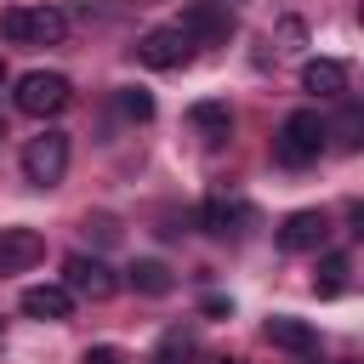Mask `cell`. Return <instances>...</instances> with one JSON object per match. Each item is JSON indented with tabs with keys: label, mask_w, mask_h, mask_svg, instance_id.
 <instances>
[{
	"label": "cell",
	"mask_w": 364,
	"mask_h": 364,
	"mask_svg": "<svg viewBox=\"0 0 364 364\" xmlns=\"http://www.w3.org/2000/svg\"><path fill=\"white\" fill-rule=\"evenodd\" d=\"M40 256H46V239H40L34 228H0V279L28 273Z\"/></svg>",
	"instance_id": "cell-8"
},
{
	"label": "cell",
	"mask_w": 364,
	"mask_h": 364,
	"mask_svg": "<svg viewBox=\"0 0 364 364\" xmlns=\"http://www.w3.org/2000/svg\"><path fill=\"white\" fill-rule=\"evenodd\" d=\"M250 210L245 205H233V199H210L205 210H199V222L210 228V233H239V222H245Z\"/></svg>",
	"instance_id": "cell-15"
},
{
	"label": "cell",
	"mask_w": 364,
	"mask_h": 364,
	"mask_svg": "<svg viewBox=\"0 0 364 364\" xmlns=\"http://www.w3.org/2000/svg\"><path fill=\"white\" fill-rule=\"evenodd\" d=\"M63 171H68V136H63V131L28 136V148H23V176H28L34 188H51V182H63Z\"/></svg>",
	"instance_id": "cell-4"
},
{
	"label": "cell",
	"mask_w": 364,
	"mask_h": 364,
	"mask_svg": "<svg viewBox=\"0 0 364 364\" xmlns=\"http://www.w3.org/2000/svg\"><path fill=\"white\" fill-rule=\"evenodd\" d=\"M131 284H136L142 296H165L176 279H171V267H165V262H131Z\"/></svg>",
	"instance_id": "cell-16"
},
{
	"label": "cell",
	"mask_w": 364,
	"mask_h": 364,
	"mask_svg": "<svg viewBox=\"0 0 364 364\" xmlns=\"http://www.w3.org/2000/svg\"><path fill=\"white\" fill-rule=\"evenodd\" d=\"M0 136H6V119H0Z\"/></svg>",
	"instance_id": "cell-23"
},
{
	"label": "cell",
	"mask_w": 364,
	"mask_h": 364,
	"mask_svg": "<svg viewBox=\"0 0 364 364\" xmlns=\"http://www.w3.org/2000/svg\"><path fill=\"white\" fill-rule=\"evenodd\" d=\"M68 102H74V85H68V74L34 68V74H23V80H17V108H23V114H34V119H46V114H63Z\"/></svg>",
	"instance_id": "cell-3"
},
{
	"label": "cell",
	"mask_w": 364,
	"mask_h": 364,
	"mask_svg": "<svg viewBox=\"0 0 364 364\" xmlns=\"http://www.w3.org/2000/svg\"><path fill=\"white\" fill-rule=\"evenodd\" d=\"M222 364H239V358H222Z\"/></svg>",
	"instance_id": "cell-22"
},
{
	"label": "cell",
	"mask_w": 364,
	"mask_h": 364,
	"mask_svg": "<svg viewBox=\"0 0 364 364\" xmlns=\"http://www.w3.org/2000/svg\"><path fill=\"white\" fill-rule=\"evenodd\" d=\"M188 358H193V330H188V324L165 330V336H159V347L148 353V364H188Z\"/></svg>",
	"instance_id": "cell-14"
},
{
	"label": "cell",
	"mask_w": 364,
	"mask_h": 364,
	"mask_svg": "<svg viewBox=\"0 0 364 364\" xmlns=\"http://www.w3.org/2000/svg\"><path fill=\"white\" fill-rule=\"evenodd\" d=\"M23 313L28 318H46V324H63L74 313V296H68V284H28L23 290Z\"/></svg>",
	"instance_id": "cell-10"
},
{
	"label": "cell",
	"mask_w": 364,
	"mask_h": 364,
	"mask_svg": "<svg viewBox=\"0 0 364 364\" xmlns=\"http://www.w3.org/2000/svg\"><path fill=\"white\" fill-rule=\"evenodd\" d=\"M63 284H68V296H85V301H108V296H114L108 262H102V256H85V250L63 262Z\"/></svg>",
	"instance_id": "cell-6"
},
{
	"label": "cell",
	"mask_w": 364,
	"mask_h": 364,
	"mask_svg": "<svg viewBox=\"0 0 364 364\" xmlns=\"http://www.w3.org/2000/svg\"><path fill=\"white\" fill-rule=\"evenodd\" d=\"M119 114L125 119H154V97L148 91H119Z\"/></svg>",
	"instance_id": "cell-19"
},
{
	"label": "cell",
	"mask_w": 364,
	"mask_h": 364,
	"mask_svg": "<svg viewBox=\"0 0 364 364\" xmlns=\"http://www.w3.org/2000/svg\"><path fill=\"white\" fill-rule=\"evenodd\" d=\"M0 34L11 46H57L68 34V17L57 6H11V11H0Z\"/></svg>",
	"instance_id": "cell-2"
},
{
	"label": "cell",
	"mask_w": 364,
	"mask_h": 364,
	"mask_svg": "<svg viewBox=\"0 0 364 364\" xmlns=\"http://www.w3.org/2000/svg\"><path fill=\"white\" fill-rule=\"evenodd\" d=\"M0 85H6V57H0Z\"/></svg>",
	"instance_id": "cell-21"
},
{
	"label": "cell",
	"mask_w": 364,
	"mask_h": 364,
	"mask_svg": "<svg viewBox=\"0 0 364 364\" xmlns=\"http://www.w3.org/2000/svg\"><path fill=\"white\" fill-rule=\"evenodd\" d=\"M324 114L318 108H296L284 125H279V136H273V154H279V165H290V171H301V165H313L318 154H324Z\"/></svg>",
	"instance_id": "cell-1"
},
{
	"label": "cell",
	"mask_w": 364,
	"mask_h": 364,
	"mask_svg": "<svg viewBox=\"0 0 364 364\" xmlns=\"http://www.w3.org/2000/svg\"><path fill=\"white\" fill-rule=\"evenodd\" d=\"M267 341H273V347H284V353H313V347H318V330H313L307 318L273 313V318H267Z\"/></svg>",
	"instance_id": "cell-11"
},
{
	"label": "cell",
	"mask_w": 364,
	"mask_h": 364,
	"mask_svg": "<svg viewBox=\"0 0 364 364\" xmlns=\"http://www.w3.org/2000/svg\"><path fill=\"white\" fill-rule=\"evenodd\" d=\"M324 131H336V142H341V148H358V142H364V114H358V108H347V114H341L336 125H324Z\"/></svg>",
	"instance_id": "cell-18"
},
{
	"label": "cell",
	"mask_w": 364,
	"mask_h": 364,
	"mask_svg": "<svg viewBox=\"0 0 364 364\" xmlns=\"http://www.w3.org/2000/svg\"><path fill=\"white\" fill-rule=\"evenodd\" d=\"M301 85H307L313 97H341V91H347V68H341L336 57H313V63L301 68Z\"/></svg>",
	"instance_id": "cell-12"
},
{
	"label": "cell",
	"mask_w": 364,
	"mask_h": 364,
	"mask_svg": "<svg viewBox=\"0 0 364 364\" xmlns=\"http://www.w3.org/2000/svg\"><path fill=\"white\" fill-rule=\"evenodd\" d=\"M188 119H193V131H199L205 142H228V131H233V114H228V102H216V97L193 102Z\"/></svg>",
	"instance_id": "cell-13"
},
{
	"label": "cell",
	"mask_w": 364,
	"mask_h": 364,
	"mask_svg": "<svg viewBox=\"0 0 364 364\" xmlns=\"http://www.w3.org/2000/svg\"><path fill=\"white\" fill-rule=\"evenodd\" d=\"M193 46H222L228 34H233V11L222 6V0H193L188 11H182V23H176Z\"/></svg>",
	"instance_id": "cell-5"
},
{
	"label": "cell",
	"mask_w": 364,
	"mask_h": 364,
	"mask_svg": "<svg viewBox=\"0 0 364 364\" xmlns=\"http://www.w3.org/2000/svg\"><path fill=\"white\" fill-rule=\"evenodd\" d=\"M85 364H125V358H119L114 347H91V353H85Z\"/></svg>",
	"instance_id": "cell-20"
},
{
	"label": "cell",
	"mask_w": 364,
	"mask_h": 364,
	"mask_svg": "<svg viewBox=\"0 0 364 364\" xmlns=\"http://www.w3.org/2000/svg\"><path fill=\"white\" fill-rule=\"evenodd\" d=\"M136 57L148 63V68H182L188 57H193V40L171 23V28H148L142 40H136Z\"/></svg>",
	"instance_id": "cell-7"
},
{
	"label": "cell",
	"mask_w": 364,
	"mask_h": 364,
	"mask_svg": "<svg viewBox=\"0 0 364 364\" xmlns=\"http://www.w3.org/2000/svg\"><path fill=\"white\" fill-rule=\"evenodd\" d=\"M324 233H330V216H324V210H290V216L279 222V245H284V250H318Z\"/></svg>",
	"instance_id": "cell-9"
},
{
	"label": "cell",
	"mask_w": 364,
	"mask_h": 364,
	"mask_svg": "<svg viewBox=\"0 0 364 364\" xmlns=\"http://www.w3.org/2000/svg\"><path fill=\"white\" fill-rule=\"evenodd\" d=\"M341 284H347V256L330 250V256L318 262V273H313V290H318V296H341Z\"/></svg>",
	"instance_id": "cell-17"
}]
</instances>
